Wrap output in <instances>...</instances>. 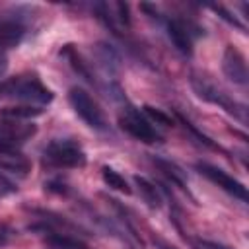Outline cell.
<instances>
[{"mask_svg": "<svg viewBox=\"0 0 249 249\" xmlns=\"http://www.w3.org/2000/svg\"><path fill=\"white\" fill-rule=\"evenodd\" d=\"M68 101L76 115L93 130H105L107 128V119L99 103L84 89V88H70L68 91Z\"/></svg>", "mask_w": 249, "mask_h": 249, "instance_id": "cell-1", "label": "cell"}, {"mask_svg": "<svg viewBox=\"0 0 249 249\" xmlns=\"http://www.w3.org/2000/svg\"><path fill=\"white\" fill-rule=\"evenodd\" d=\"M4 95L39 105L53 101L51 89H47L37 78H14L10 82H4Z\"/></svg>", "mask_w": 249, "mask_h": 249, "instance_id": "cell-2", "label": "cell"}, {"mask_svg": "<svg viewBox=\"0 0 249 249\" xmlns=\"http://www.w3.org/2000/svg\"><path fill=\"white\" fill-rule=\"evenodd\" d=\"M191 86H193L195 93H196L200 99H204V101H208V103H214V105H220V107L226 109L228 113H231V115H235L237 119L245 121V105H241V103L230 99L222 89H218L216 86H212V84L206 82L204 78L193 74V76H191Z\"/></svg>", "mask_w": 249, "mask_h": 249, "instance_id": "cell-3", "label": "cell"}, {"mask_svg": "<svg viewBox=\"0 0 249 249\" xmlns=\"http://www.w3.org/2000/svg\"><path fill=\"white\" fill-rule=\"evenodd\" d=\"M45 160L54 167H82L86 154L72 140H54L45 148Z\"/></svg>", "mask_w": 249, "mask_h": 249, "instance_id": "cell-4", "label": "cell"}, {"mask_svg": "<svg viewBox=\"0 0 249 249\" xmlns=\"http://www.w3.org/2000/svg\"><path fill=\"white\" fill-rule=\"evenodd\" d=\"M119 124H121V128L124 132H128L132 138H136L140 142L154 144V142H160L161 140L160 132L136 109H124V113L119 117Z\"/></svg>", "mask_w": 249, "mask_h": 249, "instance_id": "cell-5", "label": "cell"}, {"mask_svg": "<svg viewBox=\"0 0 249 249\" xmlns=\"http://www.w3.org/2000/svg\"><path fill=\"white\" fill-rule=\"evenodd\" d=\"M196 169H198L206 179H210L214 185H218L222 191H226L228 195H231L233 198H239L241 202L247 200V189H245V185H243L241 181H237L235 177H231L230 173H226L224 169H220V167H216V165H210V163H206V161H198V163H196Z\"/></svg>", "mask_w": 249, "mask_h": 249, "instance_id": "cell-6", "label": "cell"}, {"mask_svg": "<svg viewBox=\"0 0 249 249\" xmlns=\"http://www.w3.org/2000/svg\"><path fill=\"white\" fill-rule=\"evenodd\" d=\"M35 134L33 124H19L18 121H4L0 124V150H19L25 140Z\"/></svg>", "mask_w": 249, "mask_h": 249, "instance_id": "cell-7", "label": "cell"}, {"mask_svg": "<svg viewBox=\"0 0 249 249\" xmlns=\"http://www.w3.org/2000/svg\"><path fill=\"white\" fill-rule=\"evenodd\" d=\"M222 70L226 74V78L235 84V86H245L249 72H247V64H245V56L231 45L226 47L224 56H222Z\"/></svg>", "mask_w": 249, "mask_h": 249, "instance_id": "cell-8", "label": "cell"}, {"mask_svg": "<svg viewBox=\"0 0 249 249\" xmlns=\"http://www.w3.org/2000/svg\"><path fill=\"white\" fill-rule=\"evenodd\" d=\"M165 29H167V37L173 43V47L181 54L189 56L193 53V37H191L189 27L181 19H169L167 25H165Z\"/></svg>", "mask_w": 249, "mask_h": 249, "instance_id": "cell-9", "label": "cell"}, {"mask_svg": "<svg viewBox=\"0 0 249 249\" xmlns=\"http://www.w3.org/2000/svg\"><path fill=\"white\" fill-rule=\"evenodd\" d=\"M25 35V25L18 18H0V49L19 45Z\"/></svg>", "mask_w": 249, "mask_h": 249, "instance_id": "cell-10", "label": "cell"}, {"mask_svg": "<svg viewBox=\"0 0 249 249\" xmlns=\"http://www.w3.org/2000/svg\"><path fill=\"white\" fill-rule=\"evenodd\" d=\"M0 171L23 179L29 173V161L19 154V150H0Z\"/></svg>", "mask_w": 249, "mask_h": 249, "instance_id": "cell-11", "label": "cell"}, {"mask_svg": "<svg viewBox=\"0 0 249 249\" xmlns=\"http://www.w3.org/2000/svg\"><path fill=\"white\" fill-rule=\"evenodd\" d=\"M134 183H136V189H138L140 198H142L150 208L158 210V208L161 206V202H163L160 189H158L150 179H146V177H142V175H136V177H134Z\"/></svg>", "mask_w": 249, "mask_h": 249, "instance_id": "cell-12", "label": "cell"}, {"mask_svg": "<svg viewBox=\"0 0 249 249\" xmlns=\"http://www.w3.org/2000/svg\"><path fill=\"white\" fill-rule=\"evenodd\" d=\"M43 113L41 107H33V105H18V107H6L2 109V117L10 119V121H21V119H33L39 117Z\"/></svg>", "mask_w": 249, "mask_h": 249, "instance_id": "cell-13", "label": "cell"}, {"mask_svg": "<svg viewBox=\"0 0 249 249\" xmlns=\"http://www.w3.org/2000/svg\"><path fill=\"white\" fill-rule=\"evenodd\" d=\"M103 181H105V185L107 187H111V189H115V191H119V193H124V195H130V187H128V183H126V179L119 173V171H115V169H111V167H103Z\"/></svg>", "mask_w": 249, "mask_h": 249, "instance_id": "cell-14", "label": "cell"}, {"mask_svg": "<svg viewBox=\"0 0 249 249\" xmlns=\"http://www.w3.org/2000/svg\"><path fill=\"white\" fill-rule=\"evenodd\" d=\"M160 167H161V171L173 181V183H177V185H185V177H183V171L177 167V165H173V163H169V161H163V160H158L156 161Z\"/></svg>", "mask_w": 249, "mask_h": 249, "instance_id": "cell-15", "label": "cell"}, {"mask_svg": "<svg viewBox=\"0 0 249 249\" xmlns=\"http://www.w3.org/2000/svg\"><path fill=\"white\" fill-rule=\"evenodd\" d=\"M144 113H146L150 119H154L158 124H161V126H171V117H167V115H165V113H161L160 109L146 105V107H144Z\"/></svg>", "mask_w": 249, "mask_h": 249, "instance_id": "cell-16", "label": "cell"}, {"mask_svg": "<svg viewBox=\"0 0 249 249\" xmlns=\"http://www.w3.org/2000/svg\"><path fill=\"white\" fill-rule=\"evenodd\" d=\"M14 189H16V187H14V185H12V183H10V181L0 173V196H4V195H8V193H12Z\"/></svg>", "mask_w": 249, "mask_h": 249, "instance_id": "cell-17", "label": "cell"}, {"mask_svg": "<svg viewBox=\"0 0 249 249\" xmlns=\"http://www.w3.org/2000/svg\"><path fill=\"white\" fill-rule=\"evenodd\" d=\"M202 247L204 249H228L224 245H216V243H208V241H202Z\"/></svg>", "mask_w": 249, "mask_h": 249, "instance_id": "cell-18", "label": "cell"}, {"mask_svg": "<svg viewBox=\"0 0 249 249\" xmlns=\"http://www.w3.org/2000/svg\"><path fill=\"white\" fill-rule=\"evenodd\" d=\"M160 249H175V247H169V245H165V243H160Z\"/></svg>", "mask_w": 249, "mask_h": 249, "instance_id": "cell-19", "label": "cell"}, {"mask_svg": "<svg viewBox=\"0 0 249 249\" xmlns=\"http://www.w3.org/2000/svg\"><path fill=\"white\" fill-rule=\"evenodd\" d=\"M4 66H6V64H4V60H2V58H0V72H2V70H4Z\"/></svg>", "mask_w": 249, "mask_h": 249, "instance_id": "cell-20", "label": "cell"}, {"mask_svg": "<svg viewBox=\"0 0 249 249\" xmlns=\"http://www.w3.org/2000/svg\"><path fill=\"white\" fill-rule=\"evenodd\" d=\"M0 95H4V84H0Z\"/></svg>", "mask_w": 249, "mask_h": 249, "instance_id": "cell-21", "label": "cell"}]
</instances>
